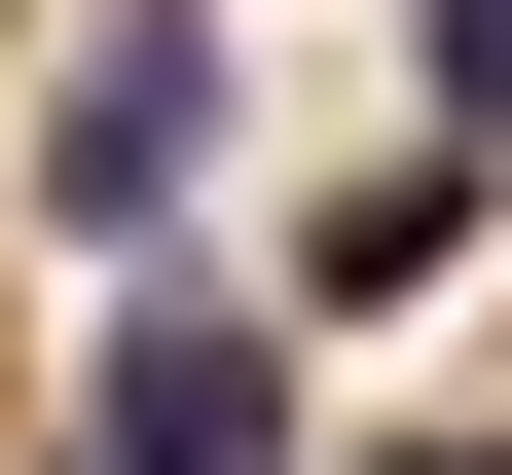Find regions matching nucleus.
I'll use <instances>...</instances> for the list:
<instances>
[{
  "mask_svg": "<svg viewBox=\"0 0 512 475\" xmlns=\"http://www.w3.org/2000/svg\"><path fill=\"white\" fill-rule=\"evenodd\" d=\"M37 220L74 256H183L220 220V0H74V37H37Z\"/></svg>",
  "mask_w": 512,
  "mask_h": 475,
  "instance_id": "obj_1",
  "label": "nucleus"
},
{
  "mask_svg": "<svg viewBox=\"0 0 512 475\" xmlns=\"http://www.w3.org/2000/svg\"><path fill=\"white\" fill-rule=\"evenodd\" d=\"M74 475H293V329H256V293H147L74 366Z\"/></svg>",
  "mask_w": 512,
  "mask_h": 475,
  "instance_id": "obj_2",
  "label": "nucleus"
},
{
  "mask_svg": "<svg viewBox=\"0 0 512 475\" xmlns=\"http://www.w3.org/2000/svg\"><path fill=\"white\" fill-rule=\"evenodd\" d=\"M476 220H512V147H366L330 220H293V329H366V293H439Z\"/></svg>",
  "mask_w": 512,
  "mask_h": 475,
  "instance_id": "obj_3",
  "label": "nucleus"
},
{
  "mask_svg": "<svg viewBox=\"0 0 512 475\" xmlns=\"http://www.w3.org/2000/svg\"><path fill=\"white\" fill-rule=\"evenodd\" d=\"M439 147H512V0H439Z\"/></svg>",
  "mask_w": 512,
  "mask_h": 475,
  "instance_id": "obj_4",
  "label": "nucleus"
},
{
  "mask_svg": "<svg viewBox=\"0 0 512 475\" xmlns=\"http://www.w3.org/2000/svg\"><path fill=\"white\" fill-rule=\"evenodd\" d=\"M403 475H512V439H403Z\"/></svg>",
  "mask_w": 512,
  "mask_h": 475,
  "instance_id": "obj_5",
  "label": "nucleus"
}]
</instances>
